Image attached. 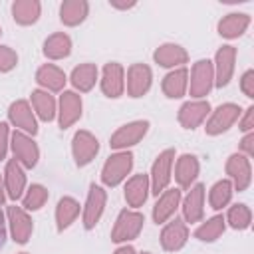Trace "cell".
I'll return each mask as SVG.
<instances>
[{"mask_svg":"<svg viewBox=\"0 0 254 254\" xmlns=\"http://www.w3.org/2000/svg\"><path fill=\"white\" fill-rule=\"evenodd\" d=\"M143 224H145V216L139 210H135V208H123L117 214L115 224L111 228V240L115 244H123V242L135 240L141 234Z\"/></svg>","mask_w":254,"mask_h":254,"instance_id":"obj_1","label":"cell"},{"mask_svg":"<svg viewBox=\"0 0 254 254\" xmlns=\"http://www.w3.org/2000/svg\"><path fill=\"white\" fill-rule=\"evenodd\" d=\"M133 169V153L131 151H117L113 153L105 163H103V169H101V183L105 187H117L121 185L127 175L131 173Z\"/></svg>","mask_w":254,"mask_h":254,"instance_id":"obj_2","label":"cell"},{"mask_svg":"<svg viewBox=\"0 0 254 254\" xmlns=\"http://www.w3.org/2000/svg\"><path fill=\"white\" fill-rule=\"evenodd\" d=\"M214 87V69L210 60H198L192 64L189 75V91L194 99H204Z\"/></svg>","mask_w":254,"mask_h":254,"instance_id":"obj_3","label":"cell"},{"mask_svg":"<svg viewBox=\"0 0 254 254\" xmlns=\"http://www.w3.org/2000/svg\"><path fill=\"white\" fill-rule=\"evenodd\" d=\"M173 165H175V149H165L157 155L153 161L151 173H149V183L151 190L159 196L165 189H169V183L173 179Z\"/></svg>","mask_w":254,"mask_h":254,"instance_id":"obj_4","label":"cell"},{"mask_svg":"<svg viewBox=\"0 0 254 254\" xmlns=\"http://www.w3.org/2000/svg\"><path fill=\"white\" fill-rule=\"evenodd\" d=\"M240 115H242V109H240V105H236V103H222V105H218V107L210 113V117H208V121H206V125H204L206 135L216 137V135L226 133V131L240 119Z\"/></svg>","mask_w":254,"mask_h":254,"instance_id":"obj_5","label":"cell"},{"mask_svg":"<svg viewBox=\"0 0 254 254\" xmlns=\"http://www.w3.org/2000/svg\"><path fill=\"white\" fill-rule=\"evenodd\" d=\"M149 131V121L147 119H139V121H131L121 125L109 139V147L115 151H127L129 147L137 145Z\"/></svg>","mask_w":254,"mask_h":254,"instance_id":"obj_6","label":"cell"},{"mask_svg":"<svg viewBox=\"0 0 254 254\" xmlns=\"http://www.w3.org/2000/svg\"><path fill=\"white\" fill-rule=\"evenodd\" d=\"M10 147H12V153H14V159L24 167V169H34L38 165V159H40V149L36 145V141L22 133V131H14L10 135Z\"/></svg>","mask_w":254,"mask_h":254,"instance_id":"obj_7","label":"cell"},{"mask_svg":"<svg viewBox=\"0 0 254 254\" xmlns=\"http://www.w3.org/2000/svg\"><path fill=\"white\" fill-rule=\"evenodd\" d=\"M226 175H228V181L232 183V189L242 192L250 187L252 183V165H250V159L244 157L242 153H232L228 159H226Z\"/></svg>","mask_w":254,"mask_h":254,"instance_id":"obj_8","label":"cell"},{"mask_svg":"<svg viewBox=\"0 0 254 254\" xmlns=\"http://www.w3.org/2000/svg\"><path fill=\"white\" fill-rule=\"evenodd\" d=\"M99 153V141L93 133L85 131V129H79L75 131L73 139H71V155H73V161L77 167H85L89 165L95 155Z\"/></svg>","mask_w":254,"mask_h":254,"instance_id":"obj_9","label":"cell"},{"mask_svg":"<svg viewBox=\"0 0 254 254\" xmlns=\"http://www.w3.org/2000/svg\"><path fill=\"white\" fill-rule=\"evenodd\" d=\"M105 204H107V192L103 190V187L93 183L87 190V198H85V204H83V228L85 230L95 228V224L103 216Z\"/></svg>","mask_w":254,"mask_h":254,"instance_id":"obj_10","label":"cell"},{"mask_svg":"<svg viewBox=\"0 0 254 254\" xmlns=\"http://www.w3.org/2000/svg\"><path fill=\"white\" fill-rule=\"evenodd\" d=\"M234 65H236V48L234 46H222L214 54L212 69H214V85L216 87H226L234 75Z\"/></svg>","mask_w":254,"mask_h":254,"instance_id":"obj_11","label":"cell"},{"mask_svg":"<svg viewBox=\"0 0 254 254\" xmlns=\"http://www.w3.org/2000/svg\"><path fill=\"white\" fill-rule=\"evenodd\" d=\"M6 216H8V226H10V234H12V240L16 244H26L34 232V222L28 214V210H24L22 206H16V204H10L8 210H6Z\"/></svg>","mask_w":254,"mask_h":254,"instance_id":"obj_12","label":"cell"},{"mask_svg":"<svg viewBox=\"0 0 254 254\" xmlns=\"http://www.w3.org/2000/svg\"><path fill=\"white\" fill-rule=\"evenodd\" d=\"M81 109H83L81 95L77 91L64 89L62 95H60V101H58V123H60V127L62 129L71 127L81 117Z\"/></svg>","mask_w":254,"mask_h":254,"instance_id":"obj_13","label":"cell"},{"mask_svg":"<svg viewBox=\"0 0 254 254\" xmlns=\"http://www.w3.org/2000/svg\"><path fill=\"white\" fill-rule=\"evenodd\" d=\"M8 121L16 127V131H22L30 137L38 133V121L32 111V105L26 99H18L8 107Z\"/></svg>","mask_w":254,"mask_h":254,"instance_id":"obj_14","label":"cell"},{"mask_svg":"<svg viewBox=\"0 0 254 254\" xmlns=\"http://www.w3.org/2000/svg\"><path fill=\"white\" fill-rule=\"evenodd\" d=\"M99 85H101L103 95H107L111 99L121 97L123 91H125V69H123V65L117 64V62L105 64L103 71H101Z\"/></svg>","mask_w":254,"mask_h":254,"instance_id":"obj_15","label":"cell"},{"mask_svg":"<svg viewBox=\"0 0 254 254\" xmlns=\"http://www.w3.org/2000/svg\"><path fill=\"white\" fill-rule=\"evenodd\" d=\"M181 208H183V220L185 222H200L204 216V185L196 183L189 189L187 196L181 198Z\"/></svg>","mask_w":254,"mask_h":254,"instance_id":"obj_16","label":"cell"},{"mask_svg":"<svg viewBox=\"0 0 254 254\" xmlns=\"http://www.w3.org/2000/svg\"><path fill=\"white\" fill-rule=\"evenodd\" d=\"M153 83V71L145 64H131L127 69V93L129 97H143Z\"/></svg>","mask_w":254,"mask_h":254,"instance_id":"obj_17","label":"cell"},{"mask_svg":"<svg viewBox=\"0 0 254 254\" xmlns=\"http://www.w3.org/2000/svg\"><path fill=\"white\" fill-rule=\"evenodd\" d=\"M208 113H210V103L206 99H192L181 105L177 119L185 129H196L198 125H202Z\"/></svg>","mask_w":254,"mask_h":254,"instance_id":"obj_18","label":"cell"},{"mask_svg":"<svg viewBox=\"0 0 254 254\" xmlns=\"http://www.w3.org/2000/svg\"><path fill=\"white\" fill-rule=\"evenodd\" d=\"M187 240H189V228L183 218H173L161 230V246L167 252L181 250L187 244Z\"/></svg>","mask_w":254,"mask_h":254,"instance_id":"obj_19","label":"cell"},{"mask_svg":"<svg viewBox=\"0 0 254 254\" xmlns=\"http://www.w3.org/2000/svg\"><path fill=\"white\" fill-rule=\"evenodd\" d=\"M4 187H6V196L12 198V200H18L24 196L26 192V173H24V167L16 161V159H10L6 163V169H4Z\"/></svg>","mask_w":254,"mask_h":254,"instance_id":"obj_20","label":"cell"},{"mask_svg":"<svg viewBox=\"0 0 254 254\" xmlns=\"http://www.w3.org/2000/svg\"><path fill=\"white\" fill-rule=\"evenodd\" d=\"M153 60L155 64H159L161 67H171V69H177V67H183L187 62H189V52L179 46V44H161L155 52H153Z\"/></svg>","mask_w":254,"mask_h":254,"instance_id":"obj_21","label":"cell"},{"mask_svg":"<svg viewBox=\"0 0 254 254\" xmlns=\"http://www.w3.org/2000/svg\"><path fill=\"white\" fill-rule=\"evenodd\" d=\"M181 189H165L157 196V202L153 206V220L157 224H165L181 206Z\"/></svg>","mask_w":254,"mask_h":254,"instance_id":"obj_22","label":"cell"},{"mask_svg":"<svg viewBox=\"0 0 254 254\" xmlns=\"http://www.w3.org/2000/svg\"><path fill=\"white\" fill-rule=\"evenodd\" d=\"M125 200L131 208H139L147 202L149 190H151V183H149V175L141 173V175H133L131 179H127L125 183Z\"/></svg>","mask_w":254,"mask_h":254,"instance_id":"obj_23","label":"cell"},{"mask_svg":"<svg viewBox=\"0 0 254 254\" xmlns=\"http://www.w3.org/2000/svg\"><path fill=\"white\" fill-rule=\"evenodd\" d=\"M198 171H200V165L194 155H190V153L181 155L175 163V181H177L179 189H190L198 177Z\"/></svg>","mask_w":254,"mask_h":254,"instance_id":"obj_24","label":"cell"},{"mask_svg":"<svg viewBox=\"0 0 254 254\" xmlns=\"http://www.w3.org/2000/svg\"><path fill=\"white\" fill-rule=\"evenodd\" d=\"M65 81H67V77H65L64 69H60L54 64H44L36 71V83L44 91H50V93L52 91H64Z\"/></svg>","mask_w":254,"mask_h":254,"instance_id":"obj_25","label":"cell"},{"mask_svg":"<svg viewBox=\"0 0 254 254\" xmlns=\"http://www.w3.org/2000/svg\"><path fill=\"white\" fill-rule=\"evenodd\" d=\"M161 89L169 99H179L187 93L189 89V69L187 67H177L171 69L163 81H161Z\"/></svg>","mask_w":254,"mask_h":254,"instance_id":"obj_26","label":"cell"},{"mask_svg":"<svg viewBox=\"0 0 254 254\" xmlns=\"http://www.w3.org/2000/svg\"><path fill=\"white\" fill-rule=\"evenodd\" d=\"M250 26V16L244 12H230L226 16H222V20L218 22V34L226 40H234L240 38Z\"/></svg>","mask_w":254,"mask_h":254,"instance_id":"obj_27","label":"cell"},{"mask_svg":"<svg viewBox=\"0 0 254 254\" xmlns=\"http://www.w3.org/2000/svg\"><path fill=\"white\" fill-rule=\"evenodd\" d=\"M42 2L40 0H16L12 2V18L20 26H32L40 20Z\"/></svg>","mask_w":254,"mask_h":254,"instance_id":"obj_28","label":"cell"},{"mask_svg":"<svg viewBox=\"0 0 254 254\" xmlns=\"http://www.w3.org/2000/svg\"><path fill=\"white\" fill-rule=\"evenodd\" d=\"M89 14L87 0H64L60 6V20L64 26H79Z\"/></svg>","mask_w":254,"mask_h":254,"instance_id":"obj_29","label":"cell"},{"mask_svg":"<svg viewBox=\"0 0 254 254\" xmlns=\"http://www.w3.org/2000/svg\"><path fill=\"white\" fill-rule=\"evenodd\" d=\"M30 99H32V107H34L36 115L42 121L50 123V121H54L58 117V101L54 99V95L50 91L34 89L32 95H30Z\"/></svg>","mask_w":254,"mask_h":254,"instance_id":"obj_30","label":"cell"},{"mask_svg":"<svg viewBox=\"0 0 254 254\" xmlns=\"http://www.w3.org/2000/svg\"><path fill=\"white\" fill-rule=\"evenodd\" d=\"M77 216H79V202L73 196H62L56 204V228H58V232H64L65 228H69Z\"/></svg>","mask_w":254,"mask_h":254,"instance_id":"obj_31","label":"cell"},{"mask_svg":"<svg viewBox=\"0 0 254 254\" xmlns=\"http://www.w3.org/2000/svg\"><path fill=\"white\" fill-rule=\"evenodd\" d=\"M97 67L95 64H79L71 69V75H69V81L73 85V89H77L79 93H87L93 89L95 81H97Z\"/></svg>","mask_w":254,"mask_h":254,"instance_id":"obj_32","label":"cell"},{"mask_svg":"<svg viewBox=\"0 0 254 254\" xmlns=\"http://www.w3.org/2000/svg\"><path fill=\"white\" fill-rule=\"evenodd\" d=\"M71 54V38L64 32H56L44 42V56L48 60H64Z\"/></svg>","mask_w":254,"mask_h":254,"instance_id":"obj_33","label":"cell"},{"mask_svg":"<svg viewBox=\"0 0 254 254\" xmlns=\"http://www.w3.org/2000/svg\"><path fill=\"white\" fill-rule=\"evenodd\" d=\"M224 228H226L224 216L222 214H214L208 220H204L200 226H196L194 238H198L200 242H214V240H218L222 236Z\"/></svg>","mask_w":254,"mask_h":254,"instance_id":"obj_34","label":"cell"},{"mask_svg":"<svg viewBox=\"0 0 254 254\" xmlns=\"http://www.w3.org/2000/svg\"><path fill=\"white\" fill-rule=\"evenodd\" d=\"M232 192H234V189H232V183H230L228 179L216 181V183L210 187V190H208L210 208H212V210H222V208L230 202Z\"/></svg>","mask_w":254,"mask_h":254,"instance_id":"obj_35","label":"cell"},{"mask_svg":"<svg viewBox=\"0 0 254 254\" xmlns=\"http://www.w3.org/2000/svg\"><path fill=\"white\" fill-rule=\"evenodd\" d=\"M224 222H228V226L234 228V230H246V228H250V224H252V210H250V206L244 204V202L232 204L228 208V212H226Z\"/></svg>","mask_w":254,"mask_h":254,"instance_id":"obj_36","label":"cell"},{"mask_svg":"<svg viewBox=\"0 0 254 254\" xmlns=\"http://www.w3.org/2000/svg\"><path fill=\"white\" fill-rule=\"evenodd\" d=\"M48 196H50L48 189L44 185L34 183V185H30L26 189V192L22 196V208L24 210H40L48 202Z\"/></svg>","mask_w":254,"mask_h":254,"instance_id":"obj_37","label":"cell"},{"mask_svg":"<svg viewBox=\"0 0 254 254\" xmlns=\"http://www.w3.org/2000/svg\"><path fill=\"white\" fill-rule=\"evenodd\" d=\"M18 65V54L10 46H0V73H8Z\"/></svg>","mask_w":254,"mask_h":254,"instance_id":"obj_38","label":"cell"},{"mask_svg":"<svg viewBox=\"0 0 254 254\" xmlns=\"http://www.w3.org/2000/svg\"><path fill=\"white\" fill-rule=\"evenodd\" d=\"M240 89L248 99H254V69H246L240 77Z\"/></svg>","mask_w":254,"mask_h":254,"instance_id":"obj_39","label":"cell"},{"mask_svg":"<svg viewBox=\"0 0 254 254\" xmlns=\"http://www.w3.org/2000/svg\"><path fill=\"white\" fill-rule=\"evenodd\" d=\"M242 113H244V115L238 119V127H240V131H244V133L254 131V105L246 107Z\"/></svg>","mask_w":254,"mask_h":254,"instance_id":"obj_40","label":"cell"},{"mask_svg":"<svg viewBox=\"0 0 254 254\" xmlns=\"http://www.w3.org/2000/svg\"><path fill=\"white\" fill-rule=\"evenodd\" d=\"M8 147H10V129H8V123L0 121V161L6 159Z\"/></svg>","mask_w":254,"mask_h":254,"instance_id":"obj_41","label":"cell"},{"mask_svg":"<svg viewBox=\"0 0 254 254\" xmlns=\"http://www.w3.org/2000/svg\"><path fill=\"white\" fill-rule=\"evenodd\" d=\"M240 153L244 155V157H254V131H250V133H246L242 139H240Z\"/></svg>","mask_w":254,"mask_h":254,"instance_id":"obj_42","label":"cell"},{"mask_svg":"<svg viewBox=\"0 0 254 254\" xmlns=\"http://www.w3.org/2000/svg\"><path fill=\"white\" fill-rule=\"evenodd\" d=\"M135 0H129V2H125V0H109V6H113V8H117V10H129V8H135Z\"/></svg>","mask_w":254,"mask_h":254,"instance_id":"obj_43","label":"cell"},{"mask_svg":"<svg viewBox=\"0 0 254 254\" xmlns=\"http://www.w3.org/2000/svg\"><path fill=\"white\" fill-rule=\"evenodd\" d=\"M4 240H6V222H4V212L0 210V248L4 246Z\"/></svg>","mask_w":254,"mask_h":254,"instance_id":"obj_44","label":"cell"},{"mask_svg":"<svg viewBox=\"0 0 254 254\" xmlns=\"http://www.w3.org/2000/svg\"><path fill=\"white\" fill-rule=\"evenodd\" d=\"M113 254H137V250H135L133 246H129V244H123V246H119Z\"/></svg>","mask_w":254,"mask_h":254,"instance_id":"obj_45","label":"cell"},{"mask_svg":"<svg viewBox=\"0 0 254 254\" xmlns=\"http://www.w3.org/2000/svg\"><path fill=\"white\" fill-rule=\"evenodd\" d=\"M6 200V187H4V177L0 175V204Z\"/></svg>","mask_w":254,"mask_h":254,"instance_id":"obj_46","label":"cell"},{"mask_svg":"<svg viewBox=\"0 0 254 254\" xmlns=\"http://www.w3.org/2000/svg\"><path fill=\"white\" fill-rule=\"evenodd\" d=\"M20 254H28V252H20Z\"/></svg>","mask_w":254,"mask_h":254,"instance_id":"obj_47","label":"cell"},{"mask_svg":"<svg viewBox=\"0 0 254 254\" xmlns=\"http://www.w3.org/2000/svg\"><path fill=\"white\" fill-rule=\"evenodd\" d=\"M0 36H2V28H0Z\"/></svg>","mask_w":254,"mask_h":254,"instance_id":"obj_48","label":"cell"},{"mask_svg":"<svg viewBox=\"0 0 254 254\" xmlns=\"http://www.w3.org/2000/svg\"><path fill=\"white\" fill-rule=\"evenodd\" d=\"M143 254H151V252H143Z\"/></svg>","mask_w":254,"mask_h":254,"instance_id":"obj_49","label":"cell"}]
</instances>
